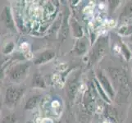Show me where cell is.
Returning <instances> with one entry per match:
<instances>
[{"label": "cell", "mask_w": 132, "mask_h": 123, "mask_svg": "<svg viewBox=\"0 0 132 123\" xmlns=\"http://www.w3.org/2000/svg\"><path fill=\"white\" fill-rule=\"evenodd\" d=\"M71 26H72V28H73V32L74 35H76V37L77 38H80L81 36L83 35V30L81 26L78 24V22H76V21H71Z\"/></svg>", "instance_id": "obj_10"}, {"label": "cell", "mask_w": 132, "mask_h": 123, "mask_svg": "<svg viewBox=\"0 0 132 123\" xmlns=\"http://www.w3.org/2000/svg\"><path fill=\"white\" fill-rule=\"evenodd\" d=\"M29 70L28 64H20L13 67L10 71V78L12 80L18 81L23 79Z\"/></svg>", "instance_id": "obj_4"}, {"label": "cell", "mask_w": 132, "mask_h": 123, "mask_svg": "<svg viewBox=\"0 0 132 123\" xmlns=\"http://www.w3.org/2000/svg\"><path fill=\"white\" fill-rule=\"evenodd\" d=\"M55 56V53L53 51H46L42 53L40 55L38 56V58L35 59V64H41V63H44L49 60H51L52 58Z\"/></svg>", "instance_id": "obj_7"}, {"label": "cell", "mask_w": 132, "mask_h": 123, "mask_svg": "<svg viewBox=\"0 0 132 123\" xmlns=\"http://www.w3.org/2000/svg\"><path fill=\"white\" fill-rule=\"evenodd\" d=\"M108 47V41L107 39L102 37L100 38L97 43L95 44L94 47L93 48L92 51L90 53V62L95 63V62L98 61V59L103 56L104 52L106 51Z\"/></svg>", "instance_id": "obj_2"}, {"label": "cell", "mask_w": 132, "mask_h": 123, "mask_svg": "<svg viewBox=\"0 0 132 123\" xmlns=\"http://www.w3.org/2000/svg\"><path fill=\"white\" fill-rule=\"evenodd\" d=\"M132 14V2H130L127 5L124 7L123 11L121 12V18L129 17L130 15Z\"/></svg>", "instance_id": "obj_15"}, {"label": "cell", "mask_w": 132, "mask_h": 123, "mask_svg": "<svg viewBox=\"0 0 132 123\" xmlns=\"http://www.w3.org/2000/svg\"><path fill=\"white\" fill-rule=\"evenodd\" d=\"M1 20L3 22V24L7 26V28L14 30V23H13L10 9L8 7H5L3 8V11L1 14Z\"/></svg>", "instance_id": "obj_5"}, {"label": "cell", "mask_w": 132, "mask_h": 123, "mask_svg": "<svg viewBox=\"0 0 132 123\" xmlns=\"http://www.w3.org/2000/svg\"><path fill=\"white\" fill-rule=\"evenodd\" d=\"M39 100V97H37V96H34V97L30 98L28 100H27L25 108L26 109H33L36 105H37Z\"/></svg>", "instance_id": "obj_11"}, {"label": "cell", "mask_w": 132, "mask_h": 123, "mask_svg": "<svg viewBox=\"0 0 132 123\" xmlns=\"http://www.w3.org/2000/svg\"><path fill=\"white\" fill-rule=\"evenodd\" d=\"M62 40L65 39L67 38V36L68 35V26H67V14L64 17V19H63V23L62 26Z\"/></svg>", "instance_id": "obj_13"}, {"label": "cell", "mask_w": 132, "mask_h": 123, "mask_svg": "<svg viewBox=\"0 0 132 123\" xmlns=\"http://www.w3.org/2000/svg\"><path fill=\"white\" fill-rule=\"evenodd\" d=\"M108 71L116 85L120 87L122 90H126L128 89V80L123 71L118 68H109Z\"/></svg>", "instance_id": "obj_1"}, {"label": "cell", "mask_w": 132, "mask_h": 123, "mask_svg": "<svg viewBox=\"0 0 132 123\" xmlns=\"http://www.w3.org/2000/svg\"><path fill=\"white\" fill-rule=\"evenodd\" d=\"M98 77L100 80V83L103 85V87L104 88L107 92L108 93L109 96L110 97H114V90H113V88L112 87V85L110 84V82L108 81V80L107 79V77L105 76H103L101 72H99Z\"/></svg>", "instance_id": "obj_6"}, {"label": "cell", "mask_w": 132, "mask_h": 123, "mask_svg": "<svg viewBox=\"0 0 132 123\" xmlns=\"http://www.w3.org/2000/svg\"><path fill=\"white\" fill-rule=\"evenodd\" d=\"M106 116H108V118H110L111 120L116 121H117V112L112 108H108L106 109Z\"/></svg>", "instance_id": "obj_16"}, {"label": "cell", "mask_w": 132, "mask_h": 123, "mask_svg": "<svg viewBox=\"0 0 132 123\" xmlns=\"http://www.w3.org/2000/svg\"><path fill=\"white\" fill-rule=\"evenodd\" d=\"M130 40H131V41H132V35H131V36H130Z\"/></svg>", "instance_id": "obj_22"}, {"label": "cell", "mask_w": 132, "mask_h": 123, "mask_svg": "<svg viewBox=\"0 0 132 123\" xmlns=\"http://www.w3.org/2000/svg\"><path fill=\"white\" fill-rule=\"evenodd\" d=\"M13 48H14V44H13L12 43L11 44H9L8 45H7V47L4 48L3 50V53H10L12 50L13 49Z\"/></svg>", "instance_id": "obj_21"}, {"label": "cell", "mask_w": 132, "mask_h": 123, "mask_svg": "<svg viewBox=\"0 0 132 123\" xmlns=\"http://www.w3.org/2000/svg\"><path fill=\"white\" fill-rule=\"evenodd\" d=\"M95 84H96V86H97V88H98V92H99L100 94H101V96L103 98V99H104V100H106V101H107V102H108V103L110 102V100H109V99L108 98V96L105 94V93H104L103 91L102 88L100 87V85H99V84H98V82L96 80H95Z\"/></svg>", "instance_id": "obj_19"}, {"label": "cell", "mask_w": 132, "mask_h": 123, "mask_svg": "<svg viewBox=\"0 0 132 123\" xmlns=\"http://www.w3.org/2000/svg\"><path fill=\"white\" fill-rule=\"evenodd\" d=\"M32 85L35 87H39V88H44L45 84L44 81L42 78V76L39 74H35L33 76L32 80Z\"/></svg>", "instance_id": "obj_9"}, {"label": "cell", "mask_w": 132, "mask_h": 123, "mask_svg": "<svg viewBox=\"0 0 132 123\" xmlns=\"http://www.w3.org/2000/svg\"><path fill=\"white\" fill-rule=\"evenodd\" d=\"M28 123H33V122H31V121H29Z\"/></svg>", "instance_id": "obj_23"}, {"label": "cell", "mask_w": 132, "mask_h": 123, "mask_svg": "<svg viewBox=\"0 0 132 123\" xmlns=\"http://www.w3.org/2000/svg\"><path fill=\"white\" fill-rule=\"evenodd\" d=\"M77 85H78V82H77L76 79H75L73 80H71L69 83H68L67 88V92L68 94V97L70 99H73L75 97V94L77 90Z\"/></svg>", "instance_id": "obj_8"}, {"label": "cell", "mask_w": 132, "mask_h": 123, "mask_svg": "<svg viewBox=\"0 0 132 123\" xmlns=\"http://www.w3.org/2000/svg\"><path fill=\"white\" fill-rule=\"evenodd\" d=\"M16 117L15 114H10L7 115L3 118L2 123H16Z\"/></svg>", "instance_id": "obj_17"}, {"label": "cell", "mask_w": 132, "mask_h": 123, "mask_svg": "<svg viewBox=\"0 0 132 123\" xmlns=\"http://www.w3.org/2000/svg\"><path fill=\"white\" fill-rule=\"evenodd\" d=\"M24 93V89L21 88L11 87L6 91V102L8 104H16L21 98Z\"/></svg>", "instance_id": "obj_3"}, {"label": "cell", "mask_w": 132, "mask_h": 123, "mask_svg": "<svg viewBox=\"0 0 132 123\" xmlns=\"http://www.w3.org/2000/svg\"><path fill=\"white\" fill-rule=\"evenodd\" d=\"M122 51H123V53H124V55L126 58V60H129L130 57V53L129 52L128 48H127L124 44H122Z\"/></svg>", "instance_id": "obj_20"}, {"label": "cell", "mask_w": 132, "mask_h": 123, "mask_svg": "<svg viewBox=\"0 0 132 123\" xmlns=\"http://www.w3.org/2000/svg\"><path fill=\"white\" fill-rule=\"evenodd\" d=\"M84 101L85 103V106L87 108H89V110H91L94 108V99L92 97V94H91L89 92H86L85 95V99Z\"/></svg>", "instance_id": "obj_12"}, {"label": "cell", "mask_w": 132, "mask_h": 123, "mask_svg": "<svg viewBox=\"0 0 132 123\" xmlns=\"http://www.w3.org/2000/svg\"><path fill=\"white\" fill-rule=\"evenodd\" d=\"M119 32L122 35H130L132 33V26H125L121 28V30H119Z\"/></svg>", "instance_id": "obj_18"}, {"label": "cell", "mask_w": 132, "mask_h": 123, "mask_svg": "<svg viewBox=\"0 0 132 123\" xmlns=\"http://www.w3.org/2000/svg\"><path fill=\"white\" fill-rule=\"evenodd\" d=\"M86 50V44L84 41H78L76 45V52L77 54L81 55L83 54Z\"/></svg>", "instance_id": "obj_14"}]
</instances>
